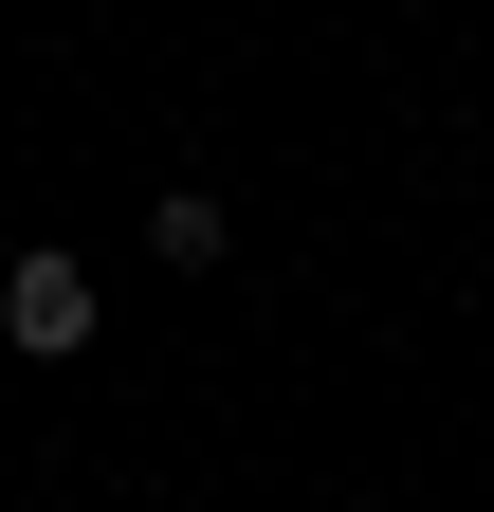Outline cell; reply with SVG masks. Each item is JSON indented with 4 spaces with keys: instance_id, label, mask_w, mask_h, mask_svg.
<instances>
[{
    "instance_id": "1",
    "label": "cell",
    "mask_w": 494,
    "mask_h": 512,
    "mask_svg": "<svg viewBox=\"0 0 494 512\" xmlns=\"http://www.w3.org/2000/svg\"><path fill=\"white\" fill-rule=\"evenodd\" d=\"M0 330H19L37 366H74V348L110 330V311H92V275H74V256H19V275H0Z\"/></svg>"
},
{
    "instance_id": "2",
    "label": "cell",
    "mask_w": 494,
    "mask_h": 512,
    "mask_svg": "<svg viewBox=\"0 0 494 512\" xmlns=\"http://www.w3.org/2000/svg\"><path fill=\"white\" fill-rule=\"evenodd\" d=\"M147 238H165V275H202V256H220V202H202V183H165V202H147Z\"/></svg>"
}]
</instances>
